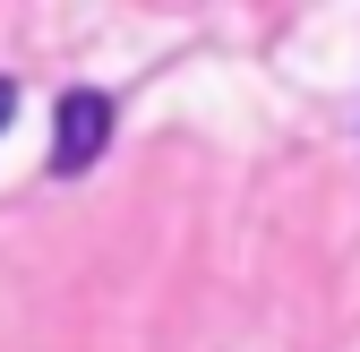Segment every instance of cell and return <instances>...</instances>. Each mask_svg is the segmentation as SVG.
<instances>
[{
	"mask_svg": "<svg viewBox=\"0 0 360 352\" xmlns=\"http://www.w3.org/2000/svg\"><path fill=\"white\" fill-rule=\"evenodd\" d=\"M112 95L103 86H69V95L52 103V172L60 181H77V172H95V155L112 146Z\"/></svg>",
	"mask_w": 360,
	"mask_h": 352,
	"instance_id": "6da1fadb",
	"label": "cell"
},
{
	"mask_svg": "<svg viewBox=\"0 0 360 352\" xmlns=\"http://www.w3.org/2000/svg\"><path fill=\"white\" fill-rule=\"evenodd\" d=\"M18 120V77H0V129Z\"/></svg>",
	"mask_w": 360,
	"mask_h": 352,
	"instance_id": "7a4b0ae2",
	"label": "cell"
}]
</instances>
